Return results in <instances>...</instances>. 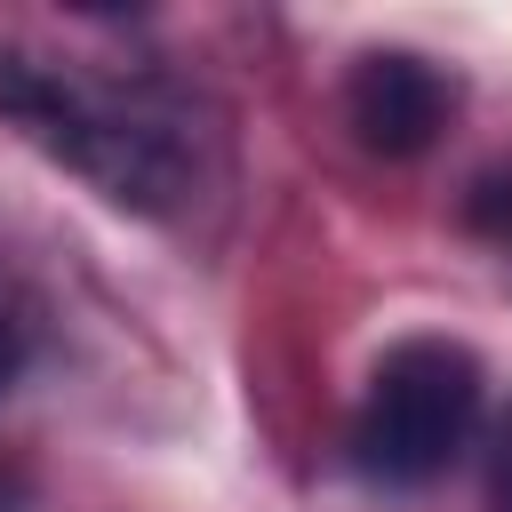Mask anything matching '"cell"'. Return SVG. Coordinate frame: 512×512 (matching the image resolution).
<instances>
[{
    "instance_id": "1",
    "label": "cell",
    "mask_w": 512,
    "mask_h": 512,
    "mask_svg": "<svg viewBox=\"0 0 512 512\" xmlns=\"http://www.w3.org/2000/svg\"><path fill=\"white\" fill-rule=\"evenodd\" d=\"M0 112L120 208H168L184 192V152H176L168 120L112 96V88H88V80L56 72L48 56L0 48Z\"/></svg>"
},
{
    "instance_id": "2",
    "label": "cell",
    "mask_w": 512,
    "mask_h": 512,
    "mask_svg": "<svg viewBox=\"0 0 512 512\" xmlns=\"http://www.w3.org/2000/svg\"><path fill=\"white\" fill-rule=\"evenodd\" d=\"M480 424V360L456 336H400L352 416V464L376 488L440 480Z\"/></svg>"
},
{
    "instance_id": "3",
    "label": "cell",
    "mask_w": 512,
    "mask_h": 512,
    "mask_svg": "<svg viewBox=\"0 0 512 512\" xmlns=\"http://www.w3.org/2000/svg\"><path fill=\"white\" fill-rule=\"evenodd\" d=\"M448 112H456V80L424 64L416 48H368L344 80V120L384 160H416L448 128Z\"/></svg>"
},
{
    "instance_id": "4",
    "label": "cell",
    "mask_w": 512,
    "mask_h": 512,
    "mask_svg": "<svg viewBox=\"0 0 512 512\" xmlns=\"http://www.w3.org/2000/svg\"><path fill=\"white\" fill-rule=\"evenodd\" d=\"M488 496H496V512H512V408H504V424H496V456H488Z\"/></svg>"
},
{
    "instance_id": "5",
    "label": "cell",
    "mask_w": 512,
    "mask_h": 512,
    "mask_svg": "<svg viewBox=\"0 0 512 512\" xmlns=\"http://www.w3.org/2000/svg\"><path fill=\"white\" fill-rule=\"evenodd\" d=\"M16 368H24V320H8V312H0V392L16 384Z\"/></svg>"
},
{
    "instance_id": "6",
    "label": "cell",
    "mask_w": 512,
    "mask_h": 512,
    "mask_svg": "<svg viewBox=\"0 0 512 512\" xmlns=\"http://www.w3.org/2000/svg\"><path fill=\"white\" fill-rule=\"evenodd\" d=\"M0 512H24V480L16 472H0Z\"/></svg>"
}]
</instances>
